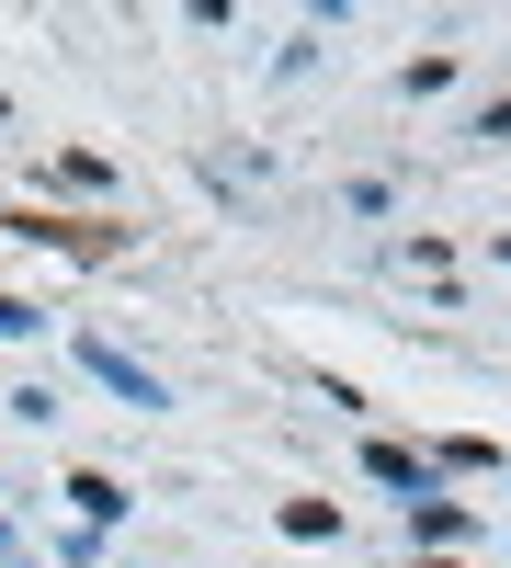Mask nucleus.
<instances>
[{
	"label": "nucleus",
	"mask_w": 511,
	"mask_h": 568,
	"mask_svg": "<svg viewBox=\"0 0 511 568\" xmlns=\"http://www.w3.org/2000/svg\"><path fill=\"white\" fill-rule=\"evenodd\" d=\"M80 364H91V375H103V387H114L125 409H160V375H149V364H125L114 342H80Z\"/></svg>",
	"instance_id": "obj_1"
},
{
	"label": "nucleus",
	"mask_w": 511,
	"mask_h": 568,
	"mask_svg": "<svg viewBox=\"0 0 511 568\" xmlns=\"http://www.w3.org/2000/svg\"><path fill=\"white\" fill-rule=\"evenodd\" d=\"M364 466H376L387 489H409V500H443L432 489V455H409V444H364Z\"/></svg>",
	"instance_id": "obj_2"
},
{
	"label": "nucleus",
	"mask_w": 511,
	"mask_h": 568,
	"mask_svg": "<svg viewBox=\"0 0 511 568\" xmlns=\"http://www.w3.org/2000/svg\"><path fill=\"white\" fill-rule=\"evenodd\" d=\"M409 535H432V546H454V535H478V511H467V500H409Z\"/></svg>",
	"instance_id": "obj_3"
},
{
	"label": "nucleus",
	"mask_w": 511,
	"mask_h": 568,
	"mask_svg": "<svg viewBox=\"0 0 511 568\" xmlns=\"http://www.w3.org/2000/svg\"><path fill=\"white\" fill-rule=\"evenodd\" d=\"M69 500H80V524H125V489L103 478V466H80V478H69Z\"/></svg>",
	"instance_id": "obj_4"
},
{
	"label": "nucleus",
	"mask_w": 511,
	"mask_h": 568,
	"mask_svg": "<svg viewBox=\"0 0 511 568\" xmlns=\"http://www.w3.org/2000/svg\"><path fill=\"white\" fill-rule=\"evenodd\" d=\"M285 535H296V546H330L341 511H330V500H285Z\"/></svg>",
	"instance_id": "obj_5"
},
{
	"label": "nucleus",
	"mask_w": 511,
	"mask_h": 568,
	"mask_svg": "<svg viewBox=\"0 0 511 568\" xmlns=\"http://www.w3.org/2000/svg\"><path fill=\"white\" fill-rule=\"evenodd\" d=\"M45 329V307H23V296H0V342H34Z\"/></svg>",
	"instance_id": "obj_6"
},
{
	"label": "nucleus",
	"mask_w": 511,
	"mask_h": 568,
	"mask_svg": "<svg viewBox=\"0 0 511 568\" xmlns=\"http://www.w3.org/2000/svg\"><path fill=\"white\" fill-rule=\"evenodd\" d=\"M478 136H511V91H500V103H489V114H478Z\"/></svg>",
	"instance_id": "obj_7"
},
{
	"label": "nucleus",
	"mask_w": 511,
	"mask_h": 568,
	"mask_svg": "<svg viewBox=\"0 0 511 568\" xmlns=\"http://www.w3.org/2000/svg\"><path fill=\"white\" fill-rule=\"evenodd\" d=\"M421 568H443V557H421Z\"/></svg>",
	"instance_id": "obj_8"
}]
</instances>
